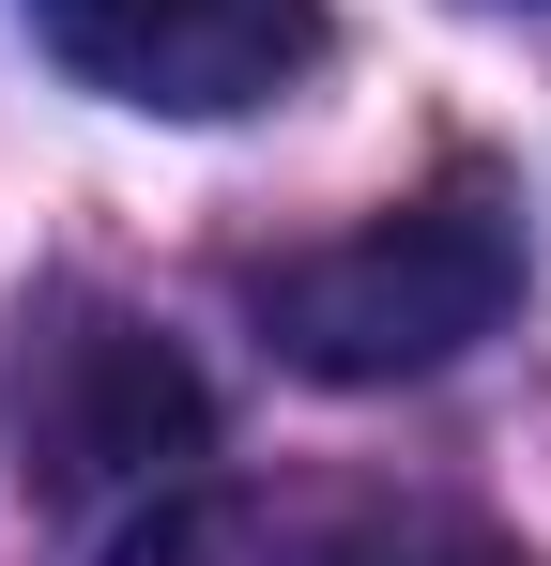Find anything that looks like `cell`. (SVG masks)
I'll list each match as a JSON object with an SVG mask.
<instances>
[{"mask_svg": "<svg viewBox=\"0 0 551 566\" xmlns=\"http://www.w3.org/2000/svg\"><path fill=\"white\" fill-rule=\"evenodd\" d=\"M246 306H261V337L306 382H429L521 306V199L490 169H445V185H414L383 214H353V230L261 261Z\"/></svg>", "mask_w": 551, "mask_h": 566, "instance_id": "cell-1", "label": "cell"}, {"mask_svg": "<svg viewBox=\"0 0 551 566\" xmlns=\"http://www.w3.org/2000/svg\"><path fill=\"white\" fill-rule=\"evenodd\" d=\"M0 444L46 505L77 490H154L215 444V398L169 337L107 291H31L15 306V353H0Z\"/></svg>", "mask_w": 551, "mask_h": 566, "instance_id": "cell-2", "label": "cell"}, {"mask_svg": "<svg viewBox=\"0 0 551 566\" xmlns=\"http://www.w3.org/2000/svg\"><path fill=\"white\" fill-rule=\"evenodd\" d=\"M15 15L77 93L154 123H230L322 62V0H15Z\"/></svg>", "mask_w": 551, "mask_h": 566, "instance_id": "cell-3", "label": "cell"}]
</instances>
